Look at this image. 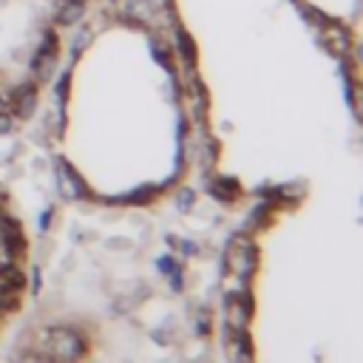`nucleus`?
<instances>
[{
	"mask_svg": "<svg viewBox=\"0 0 363 363\" xmlns=\"http://www.w3.org/2000/svg\"><path fill=\"white\" fill-rule=\"evenodd\" d=\"M57 57H60V37H57V31H45L40 45H37V51H34V57H31V74H34L31 79L34 82L48 79L54 65H57Z\"/></svg>",
	"mask_w": 363,
	"mask_h": 363,
	"instance_id": "nucleus-1",
	"label": "nucleus"
},
{
	"mask_svg": "<svg viewBox=\"0 0 363 363\" xmlns=\"http://www.w3.org/2000/svg\"><path fill=\"white\" fill-rule=\"evenodd\" d=\"M210 193H213L218 201L230 204V201H235V199L241 196V187H238V182H235V179L221 176V179H213V182H210Z\"/></svg>",
	"mask_w": 363,
	"mask_h": 363,
	"instance_id": "nucleus-6",
	"label": "nucleus"
},
{
	"mask_svg": "<svg viewBox=\"0 0 363 363\" xmlns=\"http://www.w3.org/2000/svg\"><path fill=\"white\" fill-rule=\"evenodd\" d=\"M23 286H26V275L14 267V264H6V267H0V298L6 295V298H17L20 292H23Z\"/></svg>",
	"mask_w": 363,
	"mask_h": 363,
	"instance_id": "nucleus-4",
	"label": "nucleus"
},
{
	"mask_svg": "<svg viewBox=\"0 0 363 363\" xmlns=\"http://www.w3.org/2000/svg\"><path fill=\"white\" fill-rule=\"evenodd\" d=\"M0 235H3V247H6V252L11 258H20L26 252V247H28L26 244V233H23L20 221L11 218L9 213H0Z\"/></svg>",
	"mask_w": 363,
	"mask_h": 363,
	"instance_id": "nucleus-2",
	"label": "nucleus"
},
{
	"mask_svg": "<svg viewBox=\"0 0 363 363\" xmlns=\"http://www.w3.org/2000/svg\"><path fill=\"white\" fill-rule=\"evenodd\" d=\"M34 105H37V82L34 79H26V82H20L11 91L9 111H11V116H31Z\"/></svg>",
	"mask_w": 363,
	"mask_h": 363,
	"instance_id": "nucleus-3",
	"label": "nucleus"
},
{
	"mask_svg": "<svg viewBox=\"0 0 363 363\" xmlns=\"http://www.w3.org/2000/svg\"><path fill=\"white\" fill-rule=\"evenodd\" d=\"M159 190L156 187H145V190H133V193H128L125 196V201H139V204H147V201H153V196H156Z\"/></svg>",
	"mask_w": 363,
	"mask_h": 363,
	"instance_id": "nucleus-9",
	"label": "nucleus"
},
{
	"mask_svg": "<svg viewBox=\"0 0 363 363\" xmlns=\"http://www.w3.org/2000/svg\"><path fill=\"white\" fill-rule=\"evenodd\" d=\"M176 51H179L182 62L193 71V68H196V62H199V48H196V40H193V34H190V31H184V28H179V31H176Z\"/></svg>",
	"mask_w": 363,
	"mask_h": 363,
	"instance_id": "nucleus-5",
	"label": "nucleus"
},
{
	"mask_svg": "<svg viewBox=\"0 0 363 363\" xmlns=\"http://www.w3.org/2000/svg\"><path fill=\"white\" fill-rule=\"evenodd\" d=\"M82 11H85L82 0H62L60 9H57V23L60 26H74L82 17Z\"/></svg>",
	"mask_w": 363,
	"mask_h": 363,
	"instance_id": "nucleus-7",
	"label": "nucleus"
},
{
	"mask_svg": "<svg viewBox=\"0 0 363 363\" xmlns=\"http://www.w3.org/2000/svg\"><path fill=\"white\" fill-rule=\"evenodd\" d=\"M60 173L68 179V187H65L68 193H74V196H82V193H85V184H82V179L77 176V170H74L68 162H62V164H60Z\"/></svg>",
	"mask_w": 363,
	"mask_h": 363,
	"instance_id": "nucleus-8",
	"label": "nucleus"
},
{
	"mask_svg": "<svg viewBox=\"0 0 363 363\" xmlns=\"http://www.w3.org/2000/svg\"><path fill=\"white\" fill-rule=\"evenodd\" d=\"M11 128V111H9V105L3 108L0 105V130H9Z\"/></svg>",
	"mask_w": 363,
	"mask_h": 363,
	"instance_id": "nucleus-10",
	"label": "nucleus"
}]
</instances>
